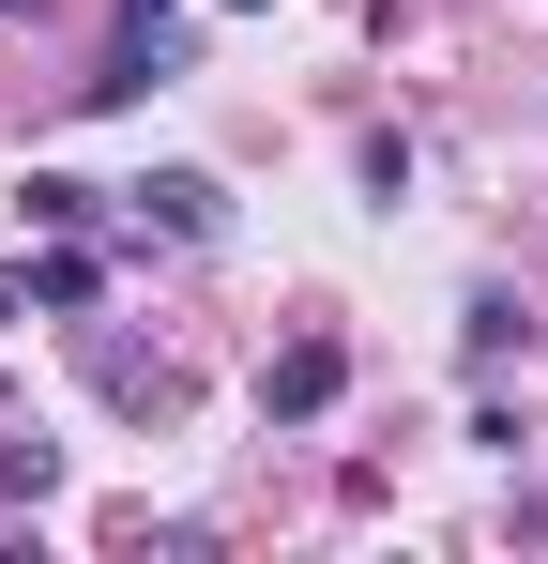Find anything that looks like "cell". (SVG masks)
Returning a JSON list of instances; mask_svg holds the SVG:
<instances>
[{"label":"cell","mask_w":548,"mask_h":564,"mask_svg":"<svg viewBox=\"0 0 548 564\" xmlns=\"http://www.w3.org/2000/svg\"><path fill=\"white\" fill-rule=\"evenodd\" d=\"M336 381H351L336 336H289V351L260 367V412H274V427H305V412H336Z\"/></svg>","instance_id":"obj_1"},{"label":"cell","mask_w":548,"mask_h":564,"mask_svg":"<svg viewBox=\"0 0 548 564\" xmlns=\"http://www.w3.org/2000/svg\"><path fill=\"white\" fill-rule=\"evenodd\" d=\"M138 214H153L168 245H213V229H229V198L198 184V169H153V184H138Z\"/></svg>","instance_id":"obj_2"},{"label":"cell","mask_w":548,"mask_h":564,"mask_svg":"<svg viewBox=\"0 0 548 564\" xmlns=\"http://www.w3.org/2000/svg\"><path fill=\"white\" fill-rule=\"evenodd\" d=\"M91 290H107V275H91V245H46V260H31V305H91Z\"/></svg>","instance_id":"obj_3"},{"label":"cell","mask_w":548,"mask_h":564,"mask_svg":"<svg viewBox=\"0 0 548 564\" xmlns=\"http://www.w3.org/2000/svg\"><path fill=\"white\" fill-rule=\"evenodd\" d=\"M229 15H244V0H229Z\"/></svg>","instance_id":"obj_4"},{"label":"cell","mask_w":548,"mask_h":564,"mask_svg":"<svg viewBox=\"0 0 548 564\" xmlns=\"http://www.w3.org/2000/svg\"><path fill=\"white\" fill-rule=\"evenodd\" d=\"M0 15H15V0H0Z\"/></svg>","instance_id":"obj_5"}]
</instances>
